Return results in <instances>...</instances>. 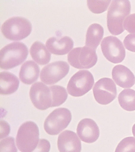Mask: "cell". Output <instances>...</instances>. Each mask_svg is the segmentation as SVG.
<instances>
[{
	"mask_svg": "<svg viewBox=\"0 0 135 152\" xmlns=\"http://www.w3.org/2000/svg\"><path fill=\"white\" fill-rule=\"evenodd\" d=\"M30 53L33 59L41 65L48 64L51 58V54L44 44L38 41L34 42L31 46Z\"/></svg>",
	"mask_w": 135,
	"mask_h": 152,
	"instance_id": "obj_19",
	"label": "cell"
},
{
	"mask_svg": "<svg viewBox=\"0 0 135 152\" xmlns=\"http://www.w3.org/2000/svg\"><path fill=\"white\" fill-rule=\"evenodd\" d=\"M1 130H0V137L1 140L9 135L10 132V127L8 122L4 121H1Z\"/></svg>",
	"mask_w": 135,
	"mask_h": 152,
	"instance_id": "obj_28",
	"label": "cell"
},
{
	"mask_svg": "<svg viewBox=\"0 0 135 152\" xmlns=\"http://www.w3.org/2000/svg\"><path fill=\"white\" fill-rule=\"evenodd\" d=\"M50 147V142L48 140L40 139L37 147L32 152H49Z\"/></svg>",
	"mask_w": 135,
	"mask_h": 152,
	"instance_id": "obj_27",
	"label": "cell"
},
{
	"mask_svg": "<svg viewBox=\"0 0 135 152\" xmlns=\"http://www.w3.org/2000/svg\"><path fill=\"white\" fill-rule=\"evenodd\" d=\"M48 50L55 55H63L67 54L74 46V41L68 36L59 38L53 37L49 38L46 42Z\"/></svg>",
	"mask_w": 135,
	"mask_h": 152,
	"instance_id": "obj_14",
	"label": "cell"
},
{
	"mask_svg": "<svg viewBox=\"0 0 135 152\" xmlns=\"http://www.w3.org/2000/svg\"><path fill=\"white\" fill-rule=\"evenodd\" d=\"M120 105L128 111L135 110V90L131 89H124L118 96Z\"/></svg>",
	"mask_w": 135,
	"mask_h": 152,
	"instance_id": "obj_20",
	"label": "cell"
},
{
	"mask_svg": "<svg viewBox=\"0 0 135 152\" xmlns=\"http://www.w3.org/2000/svg\"><path fill=\"white\" fill-rule=\"evenodd\" d=\"M112 76L115 83L120 87L129 88L134 85V75L130 69L124 65L115 66L112 70Z\"/></svg>",
	"mask_w": 135,
	"mask_h": 152,
	"instance_id": "obj_15",
	"label": "cell"
},
{
	"mask_svg": "<svg viewBox=\"0 0 135 152\" xmlns=\"http://www.w3.org/2000/svg\"><path fill=\"white\" fill-rule=\"evenodd\" d=\"M72 119V113L68 109L58 108L46 118L44 124L45 130L49 135H58L68 126Z\"/></svg>",
	"mask_w": 135,
	"mask_h": 152,
	"instance_id": "obj_7",
	"label": "cell"
},
{
	"mask_svg": "<svg viewBox=\"0 0 135 152\" xmlns=\"http://www.w3.org/2000/svg\"><path fill=\"white\" fill-rule=\"evenodd\" d=\"M131 4L126 0L112 1L107 12V26L109 31L118 35L124 31V20L130 14Z\"/></svg>",
	"mask_w": 135,
	"mask_h": 152,
	"instance_id": "obj_1",
	"label": "cell"
},
{
	"mask_svg": "<svg viewBox=\"0 0 135 152\" xmlns=\"http://www.w3.org/2000/svg\"><path fill=\"white\" fill-rule=\"evenodd\" d=\"M1 30L7 39L16 41L28 36L32 30V26L30 21L25 18L13 17L4 21Z\"/></svg>",
	"mask_w": 135,
	"mask_h": 152,
	"instance_id": "obj_4",
	"label": "cell"
},
{
	"mask_svg": "<svg viewBox=\"0 0 135 152\" xmlns=\"http://www.w3.org/2000/svg\"><path fill=\"white\" fill-rule=\"evenodd\" d=\"M132 132L133 133V135L134 136V137H135V123L134 124V125L133 126L132 128Z\"/></svg>",
	"mask_w": 135,
	"mask_h": 152,
	"instance_id": "obj_29",
	"label": "cell"
},
{
	"mask_svg": "<svg viewBox=\"0 0 135 152\" xmlns=\"http://www.w3.org/2000/svg\"><path fill=\"white\" fill-rule=\"evenodd\" d=\"M0 152H17L15 138L11 137L6 138L0 141Z\"/></svg>",
	"mask_w": 135,
	"mask_h": 152,
	"instance_id": "obj_24",
	"label": "cell"
},
{
	"mask_svg": "<svg viewBox=\"0 0 135 152\" xmlns=\"http://www.w3.org/2000/svg\"><path fill=\"white\" fill-rule=\"evenodd\" d=\"M93 91L96 101L102 105L109 104L117 97V86L112 80L109 78L98 80L95 84Z\"/></svg>",
	"mask_w": 135,
	"mask_h": 152,
	"instance_id": "obj_9",
	"label": "cell"
},
{
	"mask_svg": "<svg viewBox=\"0 0 135 152\" xmlns=\"http://www.w3.org/2000/svg\"><path fill=\"white\" fill-rule=\"evenodd\" d=\"M28 53V48L23 43H10L0 51V67L8 70L16 67L26 60Z\"/></svg>",
	"mask_w": 135,
	"mask_h": 152,
	"instance_id": "obj_2",
	"label": "cell"
},
{
	"mask_svg": "<svg viewBox=\"0 0 135 152\" xmlns=\"http://www.w3.org/2000/svg\"><path fill=\"white\" fill-rule=\"evenodd\" d=\"M69 69V65L67 62L63 61L54 62L42 68L40 79L47 85L55 84L67 75Z\"/></svg>",
	"mask_w": 135,
	"mask_h": 152,
	"instance_id": "obj_10",
	"label": "cell"
},
{
	"mask_svg": "<svg viewBox=\"0 0 135 152\" xmlns=\"http://www.w3.org/2000/svg\"><path fill=\"white\" fill-rule=\"evenodd\" d=\"M29 96L32 103L36 109L44 110L51 107V91L49 87L42 82H36L31 86Z\"/></svg>",
	"mask_w": 135,
	"mask_h": 152,
	"instance_id": "obj_11",
	"label": "cell"
},
{
	"mask_svg": "<svg viewBox=\"0 0 135 152\" xmlns=\"http://www.w3.org/2000/svg\"><path fill=\"white\" fill-rule=\"evenodd\" d=\"M101 47L104 57L113 64L122 62L125 58V49L123 43L117 37L110 36L104 38Z\"/></svg>",
	"mask_w": 135,
	"mask_h": 152,
	"instance_id": "obj_8",
	"label": "cell"
},
{
	"mask_svg": "<svg viewBox=\"0 0 135 152\" xmlns=\"http://www.w3.org/2000/svg\"><path fill=\"white\" fill-rule=\"evenodd\" d=\"M49 87L51 91L53 99L51 107H58L63 104L68 97L65 88L60 85H53Z\"/></svg>",
	"mask_w": 135,
	"mask_h": 152,
	"instance_id": "obj_21",
	"label": "cell"
},
{
	"mask_svg": "<svg viewBox=\"0 0 135 152\" xmlns=\"http://www.w3.org/2000/svg\"><path fill=\"white\" fill-rule=\"evenodd\" d=\"M115 152H135V138L128 137L123 139L118 144Z\"/></svg>",
	"mask_w": 135,
	"mask_h": 152,
	"instance_id": "obj_23",
	"label": "cell"
},
{
	"mask_svg": "<svg viewBox=\"0 0 135 152\" xmlns=\"http://www.w3.org/2000/svg\"><path fill=\"white\" fill-rule=\"evenodd\" d=\"M78 136L83 142L92 143L96 142L99 136L100 132L98 125L92 119H83L79 122L77 127Z\"/></svg>",
	"mask_w": 135,
	"mask_h": 152,
	"instance_id": "obj_12",
	"label": "cell"
},
{
	"mask_svg": "<svg viewBox=\"0 0 135 152\" xmlns=\"http://www.w3.org/2000/svg\"><path fill=\"white\" fill-rule=\"evenodd\" d=\"M67 60L75 68L89 69L96 64L98 56L96 50L85 46L72 49L67 55Z\"/></svg>",
	"mask_w": 135,
	"mask_h": 152,
	"instance_id": "obj_5",
	"label": "cell"
},
{
	"mask_svg": "<svg viewBox=\"0 0 135 152\" xmlns=\"http://www.w3.org/2000/svg\"><path fill=\"white\" fill-rule=\"evenodd\" d=\"M111 1H88L87 5L89 9L94 14H101L107 10Z\"/></svg>",
	"mask_w": 135,
	"mask_h": 152,
	"instance_id": "obj_22",
	"label": "cell"
},
{
	"mask_svg": "<svg viewBox=\"0 0 135 152\" xmlns=\"http://www.w3.org/2000/svg\"><path fill=\"white\" fill-rule=\"evenodd\" d=\"M104 35V29L101 25L98 23L92 24L86 32L85 46L96 50Z\"/></svg>",
	"mask_w": 135,
	"mask_h": 152,
	"instance_id": "obj_18",
	"label": "cell"
},
{
	"mask_svg": "<svg viewBox=\"0 0 135 152\" xmlns=\"http://www.w3.org/2000/svg\"><path fill=\"white\" fill-rule=\"evenodd\" d=\"M39 131L32 121L24 122L20 127L16 135V144L21 152H32L39 141Z\"/></svg>",
	"mask_w": 135,
	"mask_h": 152,
	"instance_id": "obj_3",
	"label": "cell"
},
{
	"mask_svg": "<svg viewBox=\"0 0 135 152\" xmlns=\"http://www.w3.org/2000/svg\"><path fill=\"white\" fill-rule=\"evenodd\" d=\"M123 26L124 29L129 33H135V13L127 17L124 20Z\"/></svg>",
	"mask_w": 135,
	"mask_h": 152,
	"instance_id": "obj_25",
	"label": "cell"
},
{
	"mask_svg": "<svg viewBox=\"0 0 135 152\" xmlns=\"http://www.w3.org/2000/svg\"><path fill=\"white\" fill-rule=\"evenodd\" d=\"M58 147L60 152H81V142L76 133L66 130L59 135Z\"/></svg>",
	"mask_w": 135,
	"mask_h": 152,
	"instance_id": "obj_13",
	"label": "cell"
},
{
	"mask_svg": "<svg viewBox=\"0 0 135 152\" xmlns=\"http://www.w3.org/2000/svg\"><path fill=\"white\" fill-rule=\"evenodd\" d=\"M20 85V81L15 75L7 71L0 73V94L9 95L17 91Z\"/></svg>",
	"mask_w": 135,
	"mask_h": 152,
	"instance_id": "obj_17",
	"label": "cell"
},
{
	"mask_svg": "<svg viewBox=\"0 0 135 152\" xmlns=\"http://www.w3.org/2000/svg\"><path fill=\"white\" fill-rule=\"evenodd\" d=\"M123 43L127 50L135 52V33L128 34L124 39Z\"/></svg>",
	"mask_w": 135,
	"mask_h": 152,
	"instance_id": "obj_26",
	"label": "cell"
},
{
	"mask_svg": "<svg viewBox=\"0 0 135 152\" xmlns=\"http://www.w3.org/2000/svg\"><path fill=\"white\" fill-rule=\"evenodd\" d=\"M94 84V78L90 72L88 70H80L74 74L69 81L67 92L73 97H80L89 92Z\"/></svg>",
	"mask_w": 135,
	"mask_h": 152,
	"instance_id": "obj_6",
	"label": "cell"
},
{
	"mask_svg": "<svg viewBox=\"0 0 135 152\" xmlns=\"http://www.w3.org/2000/svg\"><path fill=\"white\" fill-rule=\"evenodd\" d=\"M40 70L39 66L34 61H27L21 66L20 79L25 84H31L38 79Z\"/></svg>",
	"mask_w": 135,
	"mask_h": 152,
	"instance_id": "obj_16",
	"label": "cell"
}]
</instances>
